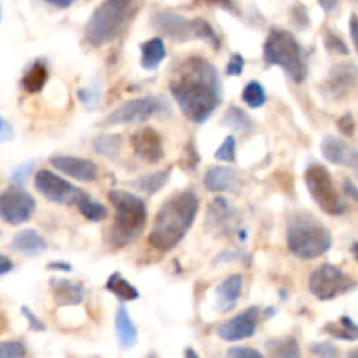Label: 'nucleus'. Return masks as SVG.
I'll use <instances>...</instances> for the list:
<instances>
[{
  "label": "nucleus",
  "instance_id": "6e6d98bb",
  "mask_svg": "<svg viewBox=\"0 0 358 358\" xmlns=\"http://www.w3.org/2000/svg\"><path fill=\"white\" fill-rule=\"evenodd\" d=\"M346 358H358V348H357V350H353V352L350 353V355L346 357Z\"/></svg>",
  "mask_w": 358,
  "mask_h": 358
},
{
  "label": "nucleus",
  "instance_id": "f03ea898",
  "mask_svg": "<svg viewBox=\"0 0 358 358\" xmlns=\"http://www.w3.org/2000/svg\"><path fill=\"white\" fill-rule=\"evenodd\" d=\"M199 212V198L192 191H178L161 205L154 217L149 243L159 252H170L185 238Z\"/></svg>",
  "mask_w": 358,
  "mask_h": 358
},
{
  "label": "nucleus",
  "instance_id": "6e6552de",
  "mask_svg": "<svg viewBox=\"0 0 358 358\" xmlns=\"http://www.w3.org/2000/svg\"><path fill=\"white\" fill-rule=\"evenodd\" d=\"M304 182L313 201L329 215H343L348 210V203L336 189L332 175L324 164L311 163L304 173Z\"/></svg>",
  "mask_w": 358,
  "mask_h": 358
},
{
  "label": "nucleus",
  "instance_id": "bb28decb",
  "mask_svg": "<svg viewBox=\"0 0 358 358\" xmlns=\"http://www.w3.org/2000/svg\"><path fill=\"white\" fill-rule=\"evenodd\" d=\"M105 287H107L108 292L114 294V296L117 297L119 301H122V303H128V301H136L140 297L138 290H136L135 287H133L131 283H129L128 280H126L119 271L112 273V275L108 276Z\"/></svg>",
  "mask_w": 358,
  "mask_h": 358
},
{
  "label": "nucleus",
  "instance_id": "de8ad7c7",
  "mask_svg": "<svg viewBox=\"0 0 358 358\" xmlns=\"http://www.w3.org/2000/svg\"><path fill=\"white\" fill-rule=\"evenodd\" d=\"M14 264L10 262V259L7 255H0V276H6L7 273L13 271Z\"/></svg>",
  "mask_w": 358,
  "mask_h": 358
},
{
  "label": "nucleus",
  "instance_id": "58836bf2",
  "mask_svg": "<svg viewBox=\"0 0 358 358\" xmlns=\"http://www.w3.org/2000/svg\"><path fill=\"white\" fill-rule=\"evenodd\" d=\"M245 70V59L241 55H233L229 58V62H227V66H226V73L227 76H233V77H238L241 76Z\"/></svg>",
  "mask_w": 358,
  "mask_h": 358
},
{
  "label": "nucleus",
  "instance_id": "cd10ccee",
  "mask_svg": "<svg viewBox=\"0 0 358 358\" xmlns=\"http://www.w3.org/2000/svg\"><path fill=\"white\" fill-rule=\"evenodd\" d=\"M325 334L331 338L341 339V341H357L358 339V324L350 317H341L338 322H329L324 327Z\"/></svg>",
  "mask_w": 358,
  "mask_h": 358
},
{
  "label": "nucleus",
  "instance_id": "c03bdc74",
  "mask_svg": "<svg viewBox=\"0 0 358 358\" xmlns=\"http://www.w3.org/2000/svg\"><path fill=\"white\" fill-rule=\"evenodd\" d=\"M13 136H14V129L10 128V124L6 121V117H2L0 119V142L2 143L9 142Z\"/></svg>",
  "mask_w": 358,
  "mask_h": 358
},
{
  "label": "nucleus",
  "instance_id": "f8f14e48",
  "mask_svg": "<svg viewBox=\"0 0 358 358\" xmlns=\"http://www.w3.org/2000/svg\"><path fill=\"white\" fill-rule=\"evenodd\" d=\"M37 203L34 196L28 194L21 185H10L0 196V217L9 226H20L31 219Z\"/></svg>",
  "mask_w": 358,
  "mask_h": 358
},
{
  "label": "nucleus",
  "instance_id": "5fc2aeb1",
  "mask_svg": "<svg viewBox=\"0 0 358 358\" xmlns=\"http://www.w3.org/2000/svg\"><path fill=\"white\" fill-rule=\"evenodd\" d=\"M352 254H353V257H355V261L358 264V241H355V243L352 245Z\"/></svg>",
  "mask_w": 358,
  "mask_h": 358
},
{
  "label": "nucleus",
  "instance_id": "72a5a7b5",
  "mask_svg": "<svg viewBox=\"0 0 358 358\" xmlns=\"http://www.w3.org/2000/svg\"><path fill=\"white\" fill-rule=\"evenodd\" d=\"M215 159L224 161V163H234V159H236V140H234V136H227L220 143L215 152Z\"/></svg>",
  "mask_w": 358,
  "mask_h": 358
},
{
  "label": "nucleus",
  "instance_id": "423d86ee",
  "mask_svg": "<svg viewBox=\"0 0 358 358\" xmlns=\"http://www.w3.org/2000/svg\"><path fill=\"white\" fill-rule=\"evenodd\" d=\"M262 56L268 65L280 66L296 84L308 77V63L304 49L290 31L273 28L262 48Z\"/></svg>",
  "mask_w": 358,
  "mask_h": 358
},
{
  "label": "nucleus",
  "instance_id": "9d476101",
  "mask_svg": "<svg viewBox=\"0 0 358 358\" xmlns=\"http://www.w3.org/2000/svg\"><path fill=\"white\" fill-rule=\"evenodd\" d=\"M170 105L163 96H142L133 98L119 105L114 112L103 119V126H121L135 124V122L149 121L154 115H161L168 112Z\"/></svg>",
  "mask_w": 358,
  "mask_h": 358
},
{
  "label": "nucleus",
  "instance_id": "3c124183",
  "mask_svg": "<svg viewBox=\"0 0 358 358\" xmlns=\"http://www.w3.org/2000/svg\"><path fill=\"white\" fill-rule=\"evenodd\" d=\"M44 2L51 3V6H55V7H59V9H66V7L72 6L76 0H44Z\"/></svg>",
  "mask_w": 358,
  "mask_h": 358
},
{
  "label": "nucleus",
  "instance_id": "1a4fd4ad",
  "mask_svg": "<svg viewBox=\"0 0 358 358\" xmlns=\"http://www.w3.org/2000/svg\"><path fill=\"white\" fill-rule=\"evenodd\" d=\"M308 287L318 301H332L355 289L357 282L338 266L322 264L310 275Z\"/></svg>",
  "mask_w": 358,
  "mask_h": 358
},
{
  "label": "nucleus",
  "instance_id": "5701e85b",
  "mask_svg": "<svg viewBox=\"0 0 358 358\" xmlns=\"http://www.w3.org/2000/svg\"><path fill=\"white\" fill-rule=\"evenodd\" d=\"M115 334H117V343L122 350L133 348L138 341V329L133 324L126 306H119L115 311Z\"/></svg>",
  "mask_w": 358,
  "mask_h": 358
},
{
  "label": "nucleus",
  "instance_id": "2f4dec72",
  "mask_svg": "<svg viewBox=\"0 0 358 358\" xmlns=\"http://www.w3.org/2000/svg\"><path fill=\"white\" fill-rule=\"evenodd\" d=\"M241 96H243V101L250 108H261L262 105L266 103V100H268L264 87H262L257 80L248 83L247 86H245L243 94H241Z\"/></svg>",
  "mask_w": 358,
  "mask_h": 358
},
{
  "label": "nucleus",
  "instance_id": "f257e3e1",
  "mask_svg": "<svg viewBox=\"0 0 358 358\" xmlns=\"http://www.w3.org/2000/svg\"><path fill=\"white\" fill-rule=\"evenodd\" d=\"M170 93L189 121L203 124L220 105L222 84L219 72L203 56L185 58L175 69Z\"/></svg>",
  "mask_w": 358,
  "mask_h": 358
},
{
  "label": "nucleus",
  "instance_id": "39448f33",
  "mask_svg": "<svg viewBox=\"0 0 358 358\" xmlns=\"http://www.w3.org/2000/svg\"><path fill=\"white\" fill-rule=\"evenodd\" d=\"M108 201L115 210L114 224L110 227V243L121 248L138 240L147 224V206L140 196L133 192L112 189Z\"/></svg>",
  "mask_w": 358,
  "mask_h": 358
},
{
  "label": "nucleus",
  "instance_id": "79ce46f5",
  "mask_svg": "<svg viewBox=\"0 0 358 358\" xmlns=\"http://www.w3.org/2000/svg\"><path fill=\"white\" fill-rule=\"evenodd\" d=\"M338 129L345 136H353L355 133V121H353L352 114H345L343 117L338 119Z\"/></svg>",
  "mask_w": 358,
  "mask_h": 358
},
{
  "label": "nucleus",
  "instance_id": "b1692460",
  "mask_svg": "<svg viewBox=\"0 0 358 358\" xmlns=\"http://www.w3.org/2000/svg\"><path fill=\"white\" fill-rule=\"evenodd\" d=\"M266 352L269 353V358H301L299 343L294 336L269 339L266 343Z\"/></svg>",
  "mask_w": 358,
  "mask_h": 358
},
{
  "label": "nucleus",
  "instance_id": "8fccbe9b",
  "mask_svg": "<svg viewBox=\"0 0 358 358\" xmlns=\"http://www.w3.org/2000/svg\"><path fill=\"white\" fill-rule=\"evenodd\" d=\"M49 269H55V271H72V266L66 264V262H51V264L48 266Z\"/></svg>",
  "mask_w": 358,
  "mask_h": 358
},
{
  "label": "nucleus",
  "instance_id": "aec40b11",
  "mask_svg": "<svg viewBox=\"0 0 358 358\" xmlns=\"http://www.w3.org/2000/svg\"><path fill=\"white\" fill-rule=\"evenodd\" d=\"M241 292H243V278L240 275H231L229 278L224 280L217 287V304H219V311L227 313V311L234 310L236 303L240 301Z\"/></svg>",
  "mask_w": 358,
  "mask_h": 358
},
{
  "label": "nucleus",
  "instance_id": "6ab92c4d",
  "mask_svg": "<svg viewBox=\"0 0 358 358\" xmlns=\"http://www.w3.org/2000/svg\"><path fill=\"white\" fill-rule=\"evenodd\" d=\"M51 289L58 306H77L84 301V287L65 278H52Z\"/></svg>",
  "mask_w": 358,
  "mask_h": 358
},
{
  "label": "nucleus",
  "instance_id": "7ed1b4c3",
  "mask_svg": "<svg viewBox=\"0 0 358 358\" xmlns=\"http://www.w3.org/2000/svg\"><path fill=\"white\" fill-rule=\"evenodd\" d=\"M138 3L136 0H103L94 9L84 28V41L93 48L114 42L124 34L128 24L135 17Z\"/></svg>",
  "mask_w": 358,
  "mask_h": 358
},
{
  "label": "nucleus",
  "instance_id": "c756f323",
  "mask_svg": "<svg viewBox=\"0 0 358 358\" xmlns=\"http://www.w3.org/2000/svg\"><path fill=\"white\" fill-rule=\"evenodd\" d=\"M224 124L229 126L231 129L238 133H247L254 128V121L250 119V115L240 107L227 108L226 115H224Z\"/></svg>",
  "mask_w": 358,
  "mask_h": 358
},
{
  "label": "nucleus",
  "instance_id": "f3484780",
  "mask_svg": "<svg viewBox=\"0 0 358 358\" xmlns=\"http://www.w3.org/2000/svg\"><path fill=\"white\" fill-rule=\"evenodd\" d=\"M358 80V69L355 63H339L332 66L325 83V91L334 100H341L355 87Z\"/></svg>",
  "mask_w": 358,
  "mask_h": 358
},
{
  "label": "nucleus",
  "instance_id": "864d4df0",
  "mask_svg": "<svg viewBox=\"0 0 358 358\" xmlns=\"http://www.w3.org/2000/svg\"><path fill=\"white\" fill-rule=\"evenodd\" d=\"M184 358H199V355H198V353H196L192 348H185Z\"/></svg>",
  "mask_w": 358,
  "mask_h": 358
},
{
  "label": "nucleus",
  "instance_id": "603ef678",
  "mask_svg": "<svg viewBox=\"0 0 358 358\" xmlns=\"http://www.w3.org/2000/svg\"><path fill=\"white\" fill-rule=\"evenodd\" d=\"M320 2V6L324 7L327 13H331V10H334L336 7H338V0H318Z\"/></svg>",
  "mask_w": 358,
  "mask_h": 358
},
{
  "label": "nucleus",
  "instance_id": "412c9836",
  "mask_svg": "<svg viewBox=\"0 0 358 358\" xmlns=\"http://www.w3.org/2000/svg\"><path fill=\"white\" fill-rule=\"evenodd\" d=\"M10 247L24 257H37L48 248V243L35 229H24L13 238Z\"/></svg>",
  "mask_w": 358,
  "mask_h": 358
},
{
  "label": "nucleus",
  "instance_id": "ddd939ff",
  "mask_svg": "<svg viewBox=\"0 0 358 358\" xmlns=\"http://www.w3.org/2000/svg\"><path fill=\"white\" fill-rule=\"evenodd\" d=\"M257 322H259V308L252 306L247 308L245 311L238 313L236 317L229 318L224 324L217 327V336L224 341H243V339L252 338L257 331Z\"/></svg>",
  "mask_w": 358,
  "mask_h": 358
},
{
  "label": "nucleus",
  "instance_id": "49530a36",
  "mask_svg": "<svg viewBox=\"0 0 358 358\" xmlns=\"http://www.w3.org/2000/svg\"><path fill=\"white\" fill-rule=\"evenodd\" d=\"M350 34H352L353 44H355V49L358 52V16L357 14H353V16L350 17Z\"/></svg>",
  "mask_w": 358,
  "mask_h": 358
},
{
  "label": "nucleus",
  "instance_id": "f704fd0d",
  "mask_svg": "<svg viewBox=\"0 0 358 358\" xmlns=\"http://www.w3.org/2000/svg\"><path fill=\"white\" fill-rule=\"evenodd\" d=\"M27 346L21 341H2L0 345V358H24Z\"/></svg>",
  "mask_w": 358,
  "mask_h": 358
},
{
  "label": "nucleus",
  "instance_id": "a18cd8bd",
  "mask_svg": "<svg viewBox=\"0 0 358 358\" xmlns=\"http://www.w3.org/2000/svg\"><path fill=\"white\" fill-rule=\"evenodd\" d=\"M343 189H345V194L358 205V187L352 180H350V178H345V182H343Z\"/></svg>",
  "mask_w": 358,
  "mask_h": 358
},
{
  "label": "nucleus",
  "instance_id": "393cba45",
  "mask_svg": "<svg viewBox=\"0 0 358 358\" xmlns=\"http://www.w3.org/2000/svg\"><path fill=\"white\" fill-rule=\"evenodd\" d=\"M48 66L42 59H37L30 65V69L27 70V73L21 79V86L27 93H38V91L44 90L45 83H48Z\"/></svg>",
  "mask_w": 358,
  "mask_h": 358
},
{
  "label": "nucleus",
  "instance_id": "dca6fc26",
  "mask_svg": "<svg viewBox=\"0 0 358 358\" xmlns=\"http://www.w3.org/2000/svg\"><path fill=\"white\" fill-rule=\"evenodd\" d=\"M131 147L136 156L145 163H159L164 157L163 138L152 128H142L131 136Z\"/></svg>",
  "mask_w": 358,
  "mask_h": 358
},
{
  "label": "nucleus",
  "instance_id": "20e7f679",
  "mask_svg": "<svg viewBox=\"0 0 358 358\" xmlns=\"http://www.w3.org/2000/svg\"><path fill=\"white\" fill-rule=\"evenodd\" d=\"M287 247L296 257L313 261L331 250L332 234L317 217L297 212L287 222Z\"/></svg>",
  "mask_w": 358,
  "mask_h": 358
},
{
  "label": "nucleus",
  "instance_id": "e433bc0d",
  "mask_svg": "<svg viewBox=\"0 0 358 358\" xmlns=\"http://www.w3.org/2000/svg\"><path fill=\"white\" fill-rule=\"evenodd\" d=\"M325 48L331 52H339V55H348V45L345 44L339 35H336L334 31L327 30L325 31Z\"/></svg>",
  "mask_w": 358,
  "mask_h": 358
},
{
  "label": "nucleus",
  "instance_id": "c9c22d12",
  "mask_svg": "<svg viewBox=\"0 0 358 358\" xmlns=\"http://www.w3.org/2000/svg\"><path fill=\"white\" fill-rule=\"evenodd\" d=\"M310 353L311 358H339V350L332 343H313Z\"/></svg>",
  "mask_w": 358,
  "mask_h": 358
},
{
  "label": "nucleus",
  "instance_id": "4468645a",
  "mask_svg": "<svg viewBox=\"0 0 358 358\" xmlns=\"http://www.w3.org/2000/svg\"><path fill=\"white\" fill-rule=\"evenodd\" d=\"M206 229L231 236L238 229V213L226 198H215L206 212Z\"/></svg>",
  "mask_w": 358,
  "mask_h": 358
},
{
  "label": "nucleus",
  "instance_id": "a211bd4d",
  "mask_svg": "<svg viewBox=\"0 0 358 358\" xmlns=\"http://www.w3.org/2000/svg\"><path fill=\"white\" fill-rule=\"evenodd\" d=\"M51 164L62 173L80 182H94L98 177V166L94 161L77 156H52Z\"/></svg>",
  "mask_w": 358,
  "mask_h": 358
},
{
  "label": "nucleus",
  "instance_id": "a19ab883",
  "mask_svg": "<svg viewBox=\"0 0 358 358\" xmlns=\"http://www.w3.org/2000/svg\"><path fill=\"white\" fill-rule=\"evenodd\" d=\"M31 170H34V161H30V163H23L21 166H17L16 170L13 171V182L16 185H23L24 182H27L28 175L31 173Z\"/></svg>",
  "mask_w": 358,
  "mask_h": 358
},
{
  "label": "nucleus",
  "instance_id": "09e8293b",
  "mask_svg": "<svg viewBox=\"0 0 358 358\" xmlns=\"http://www.w3.org/2000/svg\"><path fill=\"white\" fill-rule=\"evenodd\" d=\"M205 2L210 3V6H219L226 10H234L233 0H205Z\"/></svg>",
  "mask_w": 358,
  "mask_h": 358
},
{
  "label": "nucleus",
  "instance_id": "37998d69",
  "mask_svg": "<svg viewBox=\"0 0 358 358\" xmlns=\"http://www.w3.org/2000/svg\"><path fill=\"white\" fill-rule=\"evenodd\" d=\"M79 98L84 105H87V107H90V110H93L94 105L100 101V93H98V91H91V90H80Z\"/></svg>",
  "mask_w": 358,
  "mask_h": 358
},
{
  "label": "nucleus",
  "instance_id": "c85d7f7f",
  "mask_svg": "<svg viewBox=\"0 0 358 358\" xmlns=\"http://www.w3.org/2000/svg\"><path fill=\"white\" fill-rule=\"evenodd\" d=\"M171 170H159V171H154V173L145 175V177H140L136 180L131 182V185L138 191L147 192V194H154V192L161 191V189L166 185L168 178H170Z\"/></svg>",
  "mask_w": 358,
  "mask_h": 358
},
{
  "label": "nucleus",
  "instance_id": "2eb2a0df",
  "mask_svg": "<svg viewBox=\"0 0 358 358\" xmlns=\"http://www.w3.org/2000/svg\"><path fill=\"white\" fill-rule=\"evenodd\" d=\"M320 149L329 163L348 166L358 173V149L350 145L348 142H345V140L339 138V136L325 135L320 143Z\"/></svg>",
  "mask_w": 358,
  "mask_h": 358
},
{
  "label": "nucleus",
  "instance_id": "4c0bfd02",
  "mask_svg": "<svg viewBox=\"0 0 358 358\" xmlns=\"http://www.w3.org/2000/svg\"><path fill=\"white\" fill-rule=\"evenodd\" d=\"M226 358H266L259 350L248 348V346H234L226 353Z\"/></svg>",
  "mask_w": 358,
  "mask_h": 358
},
{
  "label": "nucleus",
  "instance_id": "ea45409f",
  "mask_svg": "<svg viewBox=\"0 0 358 358\" xmlns=\"http://www.w3.org/2000/svg\"><path fill=\"white\" fill-rule=\"evenodd\" d=\"M21 313H23V317L27 318V322H28V325H30L31 331H35V332H44L45 331L44 322H42L41 318H38L37 315H35L34 311L30 310V308L23 306V308H21Z\"/></svg>",
  "mask_w": 358,
  "mask_h": 358
},
{
  "label": "nucleus",
  "instance_id": "0eeeda50",
  "mask_svg": "<svg viewBox=\"0 0 358 358\" xmlns=\"http://www.w3.org/2000/svg\"><path fill=\"white\" fill-rule=\"evenodd\" d=\"M152 24L157 31L166 35L168 38L177 42H187V41H203L213 49H220V37L217 31L213 30L212 24L203 17H189L182 16V14L173 13V10H159L156 16L152 17Z\"/></svg>",
  "mask_w": 358,
  "mask_h": 358
},
{
  "label": "nucleus",
  "instance_id": "7c9ffc66",
  "mask_svg": "<svg viewBox=\"0 0 358 358\" xmlns=\"http://www.w3.org/2000/svg\"><path fill=\"white\" fill-rule=\"evenodd\" d=\"M121 143L122 140L119 135H101L93 142V149L107 159H115L121 150Z\"/></svg>",
  "mask_w": 358,
  "mask_h": 358
},
{
  "label": "nucleus",
  "instance_id": "473e14b6",
  "mask_svg": "<svg viewBox=\"0 0 358 358\" xmlns=\"http://www.w3.org/2000/svg\"><path fill=\"white\" fill-rule=\"evenodd\" d=\"M77 206H79V212L83 213L87 220H91V222L103 220V219H107V215H108L107 206H103L101 203L94 201V199H91L90 196H87L84 201H80Z\"/></svg>",
  "mask_w": 358,
  "mask_h": 358
},
{
  "label": "nucleus",
  "instance_id": "4be33fe9",
  "mask_svg": "<svg viewBox=\"0 0 358 358\" xmlns=\"http://www.w3.org/2000/svg\"><path fill=\"white\" fill-rule=\"evenodd\" d=\"M203 184H205L206 191L210 192L233 191L238 184V177L229 166H213L205 173Z\"/></svg>",
  "mask_w": 358,
  "mask_h": 358
},
{
  "label": "nucleus",
  "instance_id": "9b49d317",
  "mask_svg": "<svg viewBox=\"0 0 358 358\" xmlns=\"http://www.w3.org/2000/svg\"><path fill=\"white\" fill-rule=\"evenodd\" d=\"M35 189L44 196L48 201L58 203V205L72 206L79 205L80 201L87 198L86 192L79 189L77 185L70 184L65 178L58 177L56 173L49 170H41L35 175Z\"/></svg>",
  "mask_w": 358,
  "mask_h": 358
},
{
  "label": "nucleus",
  "instance_id": "a878e982",
  "mask_svg": "<svg viewBox=\"0 0 358 358\" xmlns=\"http://www.w3.org/2000/svg\"><path fill=\"white\" fill-rule=\"evenodd\" d=\"M140 52H142V66L145 70L157 69L159 63L166 58V48H164L163 38L159 37L143 42L140 45Z\"/></svg>",
  "mask_w": 358,
  "mask_h": 358
}]
</instances>
